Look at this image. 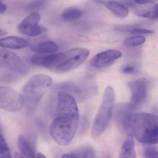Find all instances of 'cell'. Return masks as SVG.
<instances>
[{
    "label": "cell",
    "mask_w": 158,
    "mask_h": 158,
    "mask_svg": "<svg viewBox=\"0 0 158 158\" xmlns=\"http://www.w3.org/2000/svg\"><path fill=\"white\" fill-rule=\"evenodd\" d=\"M115 29L116 30L121 31V32H128L130 34H134V35H147V34H151L154 32V31L151 30V29L136 27V26H117Z\"/></svg>",
    "instance_id": "cell-21"
},
{
    "label": "cell",
    "mask_w": 158,
    "mask_h": 158,
    "mask_svg": "<svg viewBox=\"0 0 158 158\" xmlns=\"http://www.w3.org/2000/svg\"><path fill=\"white\" fill-rule=\"evenodd\" d=\"M131 92V101L128 103L132 111L139 110L144 105L148 97V85L145 79H137L127 83Z\"/></svg>",
    "instance_id": "cell-7"
},
{
    "label": "cell",
    "mask_w": 158,
    "mask_h": 158,
    "mask_svg": "<svg viewBox=\"0 0 158 158\" xmlns=\"http://www.w3.org/2000/svg\"><path fill=\"white\" fill-rule=\"evenodd\" d=\"M122 56V52L117 49H108L96 54L90 60V66L97 69L110 66Z\"/></svg>",
    "instance_id": "cell-11"
},
{
    "label": "cell",
    "mask_w": 158,
    "mask_h": 158,
    "mask_svg": "<svg viewBox=\"0 0 158 158\" xmlns=\"http://www.w3.org/2000/svg\"><path fill=\"white\" fill-rule=\"evenodd\" d=\"M57 117L49 127L52 140L60 146L72 142L79 126L80 114L77 100L68 93L60 90L56 97Z\"/></svg>",
    "instance_id": "cell-2"
},
{
    "label": "cell",
    "mask_w": 158,
    "mask_h": 158,
    "mask_svg": "<svg viewBox=\"0 0 158 158\" xmlns=\"http://www.w3.org/2000/svg\"><path fill=\"white\" fill-rule=\"evenodd\" d=\"M89 51L85 48H73L60 53L42 54L40 65L56 73L72 71L83 64L89 57Z\"/></svg>",
    "instance_id": "cell-3"
},
{
    "label": "cell",
    "mask_w": 158,
    "mask_h": 158,
    "mask_svg": "<svg viewBox=\"0 0 158 158\" xmlns=\"http://www.w3.org/2000/svg\"><path fill=\"white\" fill-rule=\"evenodd\" d=\"M6 34H7V32H6L5 29H1V28H0V36H2V35H6Z\"/></svg>",
    "instance_id": "cell-30"
},
{
    "label": "cell",
    "mask_w": 158,
    "mask_h": 158,
    "mask_svg": "<svg viewBox=\"0 0 158 158\" xmlns=\"http://www.w3.org/2000/svg\"><path fill=\"white\" fill-rule=\"evenodd\" d=\"M82 16V11L80 9L74 7H69L65 9L62 13L61 17L63 21L67 22H73L79 19Z\"/></svg>",
    "instance_id": "cell-20"
},
{
    "label": "cell",
    "mask_w": 158,
    "mask_h": 158,
    "mask_svg": "<svg viewBox=\"0 0 158 158\" xmlns=\"http://www.w3.org/2000/svg\"><path fill=\"white\" fill-rule=\"evenodd\" d=\"M7 9V6L5 4L2 0H0V14L4 13Z\"/></svg>",
    "instance_id": "cell-28"
},
{
    "label": "cell",
    "mask_w": 158,
    "mask_h": 158,
    "mask_svg": "<svg viewBox=\"0 0 158 158\" xmlns=\"http://www.w3.org/2000/svg\"><path fill=\"white\" fill-rule=\"evenodd\" d=\"M31 50L35 53H53L59 49V46L53 41L46 40V41L39 42L35 43L30 47Z\"/></svg>",
    "instance_id": "cell-15"
},
{
    "label": "cell",
    "mask_w": 158,
    "mask_h": 158,
    "mask_svg": "<svg viewBox=\"0 0 158 158\" xmlns=\"http://www.w3.org/2000/svg\"><path fill=\"white\" fill-rule=\"evenodd\" d=\"M0 68L16 73H26L29 69L27 63L15 52L6 49H0Z\"/></svg>",
    "instance_id": "cell-8"
},
{
    "label": "cell",
    "mask_w": 158,
    "mask_h": 158,
    "mask_svg": "<svg viewBox=\"0 0 158 158\" xmlns=\"http://www.w3.org/2000/svg\"><path fill=\"white\" fill-rule=\"evenodd\" d=\"M40 14L36 11H33L26 17L17 26L19 32L23 35L34 37L44 33L47 31V28L39 25Z\"/></svg>",
    "instance_id": "cell-9"
},
{
    "label": "cell",
    "mask_w": 158,
    "mask_h": 158,
    "mask_svg": "<svg viewBox=\"0 0 158 158\" xmlns=\"http://www.w3.org/2000/svg\"><path fill=\"white\" fill-rule=\"evenodd\" d=\"M46 3V0H32L29 3L26 5V7L29 9H41L43 6H45Z\"/></svg>",
    "instance_id": "cell-24"
},
{
    "label": "cell",
    "mask_w": 158,
    "mask_h": 158,
    "mask_svg": "<svg viewBox=\"0 0 158 158\" xmlns=\"http://www.w3.org/2000/svg\"><path fill=\"white\" fill-rule=\"evenodd\" d=\"M0 133H1V127H0Z\"/></svg>",
    "instance_id": "cell-32"
},
{
    "label": "cell",
    "mask_w": 158,
    "mask_h": 158,
    "mask_svg": "<svg viewBox=\"0 0 158 158\" xmlns=\"http://www.w3.org/2000/svg\"><path fill=\"white\" fill-rule=\"evenodd\" d=\"M134 1L136 4L140 5V6H143V5L154 4L157 0H134Z\"/></svg>",
    "instance_id": "cell-27"
},
{
    "label": "cell",
    "mask_w": 158,
    "mask_h": 158,
    "mask_svg": "<svg viewBox=\"0 0 158 158\" xmlns=\"http://www.w3.org/2000/svg\"><path fill=\"white\" fill-rule=\"evenodd\" d=\"M56 88L68 93L80 101L91 98L97 94L98 90L97 83L89 80L66 82L59 84Z\"/></svg>",
    "instance_id": "cell-5"
},
{
    "label": "cell",
    "mask_w": 158,
    "mask_h": 158,
    "mask_svg": "<svg viewBox=\"0 0 158 158\" xmlns=\"http://www.w3.org/2000/svg\"><path fill=\"white\" fill-rule=\"evenodd\" d=\"M14 158H24V157H23V156L20 153H15V154H14Z\"/></svg>",
    "instance_id": "cell-29"
},
{
    "label": "cell",
    "mask_w": 158,
    "mask_h": 158,
    "mask_svg": "<svg viewBox=\"0 0 158 158\" xmlns=\"http://www.w3.org/2000/svg\"><path fill=\"white\" fill-rule=\"evenodd\" d=\"M115 104V92L112 86H106L103 99L94 118L91 134L94 139L97 138L105 132L113 115Z\"/></svg>",
    "instance_id": "cell-4"
},
{
    "label": "cell",
    "mask_w": 158,
    "mask_h": 158,
    "mask_svg": "<svg viewBox=\"0 0 158 158\" xmlns=\"http://www.w3.org/2000/svg\"><path fill=\"white\" fill-rule=\"evenodd\" d=\"M0 158H12L6 139L1 134H0Z\"/></svg>",
    "instance_id": "cell-23"
},
{
    "label": "cell",
    "mask_w": 158,
    "mask_h": 158,
    "mask_svg": "<svg viewBox=\"0 0 158 158\" xmlns=\"http://www.w3.org/2000/svg\"><path fill=\"white\" fill-rule=\"evenodd\" d=\"M29 46V42L23 37L6 36L0 39V48L7 49H22Z\"/></svg>",
    "instance_id": "cell-13"
},
{
    "label": "cell",
    "mask_w": 158,
    "mask_h": 158,
    "mask_svg": "<svg viewBox=\"0 0 158 158\" xmlns=\"http://www.w3.org/2000/svg\"><path fill=\"white\" fill-rule=\"evenodd\" d=\"M24 107V100L20 93L10 86H0V109L8 112H19Z\"/></svg>",
    "instance_id": "cell-6"
},
{
    "label": "cell",
    "mask_w": 158,
    "mask_h": 158,
    "mask_svg": "<svg viewBox=\"0 0 158 158\" xmlns=\"http://www.w3.org/2000/svg\"><path fill=\"white\" fill-rule=\"evenodd\" d=\"M103 6L118 18H126L129 15V9L123 4L116 0H104Z\"/></svg>",
    "instance_id": "cell-14"
},
{
    "label": "cell",
    "mask_w": 158,
    "mask_h": 158,
    "mask_svg": "<svg viewBox=\"0 0 158 158\" xmlns=\"http://www.w3.org/2000/svg\"><path fill=\"white\" fill-rule=\"evenodd\" d=\"M119 158H137L135 143L133 139H127L123 143L119 154Z\"/></svg>",
    "instance_id": "cell-19"
},
{
    "label": "cell",
    "mask_w": 158,
    "mask_h": 158,
    "mask_svg": "<svg viewBox=\"0 0 158 158\" xmlns=\"http://www.w3.org/2000/svg\"><path fill=\"white\" fill-rule=\"evenodd\" d=\"M119 127L140 143L155 145L158 140L157 117L148 113L134 112L128 103H120L113 110Z\"/></svg>",
    "instance_id": "cell-1"
},
{
    "label": "cell",
    "mask_w": 158,
    "mask_h": 158,
    "mask_svg": "<svg viewBox=\"0 0 158 158\" xmlns=\"http://www.w3.org/2000/svg\"><path fill=\"white\" fill-rule=\"evenodd\" d=\"M17 145L20 151V154L24 158H36L35 151L27 139L23 135H19L17 140Z\"/></svg>",
    "instance_id": "cell-17"
},
{
    "label": "cell",
    "mask_w": 158,
    "mask_h": 158,
    "mask_svg": "<svg viewBox=\"0 0 158 158\" xmlns=\"http://www.w3.org/2000/svg\"><path fill=\"white\" fill-rule=\"evenodd\" d=\"M136 71V66L134 65H126L123 66L121 69V72L125 74H132Z\"/></svg>",
    "instance_id": "cell-26"
},
{
    "label": "cell",
    "mask_w": 158,
    "mask_h": 158,
    "mask_svg": "<svg viewBox=\"0 0 158 158\" xmlns=\"http://www.w3.org/2000/svg\"><path fill=\"white\" fill-rule=\"evenodd\" d=\"M36 158H46V157H45L43 154H41V153H39V154L36 155Z\"/></svg>",
    "instance_id": "cell-31"
},
{
    "label": "cell",
    "mask_w": 158,
    "mask_h": 158,
    "mask_svg": "<svg viewBox=\"0 0 158 158\" xmlns=\"http://www.w3.org/2000/svg\"><path fill=\"white\" fill-rule=\"evenodd\" d=\"M143 156L144 158H158L157 149L153 147H148L145 148L143 151Z\"/></svg>",
    "instance_id": "cell-25"
},
{
    "label": "cell",
    "mask_w": 158,
    "mask_h": 158,
    "mask_svg": "<svg viewBox=\"0 0 158 158\" xmlns=\"http://www.w3.org/2000/svg\"><path fill=\"white\" fill-rule=\"evenodd\" d=\"M146 6H141L135 9V14L139 17L157 19L158 18V6L157 4L143 5Z\"/></svg>",
    "instance_id": "cell-16"
},
{
    "label": "cell",
    "mask_w": 158,
    "mask_h": 158,
    "mask_svg": "<svg viewBox=\"0 0 158 158\" xmlns=\"http://www.w3.org/2000/svg\"><path fill=\"white\" fill-rule=\"evenodd\" d=\"M52 84V77L46 74H37L31 77L24 86L36 89H46Z\"/></svg>",
    "instance_id": "cell-12"
},
{
    "label": "cell",
    "mask_w": 158,
    "mask_h": 158,
    "mask_svg": "<svg viewBox=\"0 0 158 158\" xmlns=\"http://www.w3.org/2000/svg\"><path fill=\"white\" fill-rule=\"evenodd\" d=\"M146 42V38L142 35H137L128 37L124 40V44L129 47H136L143 45Z\"/></svg>",
    "instance_id": "cell-22"
},
{
    "label": "cell",
    "mask_w": 158,
    "mask_h": 158,
    "mask_svg": "<svg viewBox=\"0 0 158 158\" xmlns=\"http://www.w3.org/2000/svg\"><path fill=\"white\" fill-rule=\"evenodd\" d=\"M45 93L46 89H32L23 86L21 94L24 100V107H26L28 114L35 112Z\"/></svg>",
    "instance_id": "cell-10"
},
{
    "label": "cell",
    "mask_w": 158,
    "mask_h": 158,
    "mask_svg": "<svg viewBox=\"0 0 158 158\" xmlns=\"http://www.w3.org/2000/svg\"><path fill=\"white\" fill-rule=\"evenodd\" d=\"M61 158H96V154L95 151L91 147L86 146L73 152L63 154Z\"/></svg>",
    "instance_id": "cell-18"
}]
</instances>
